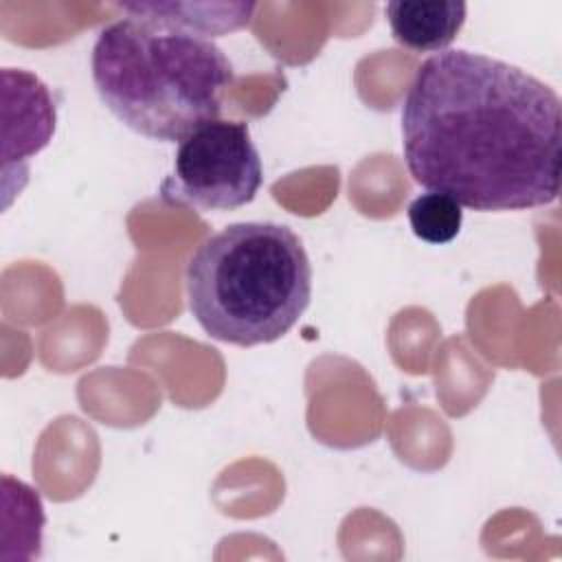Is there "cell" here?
Returning a JSON list of instances; mask_svg holds the SVG:
<instances>
[{"mask_svg":"<svg viewBox=\"0 0 562 562\" xmlns=\"http://www.w3.org/2000/svg\"><path fill=\"white\" fill-rule=\"evenodd\" d=\"M562 103L503 59L446 48L415 70L402 103L408 173L472 211L547 206L560 193Z\"/></svg>","mask_w":562,"mask_h":562,"instance_id":"cell-1","label":"cell"},{"mask_svg":"<svg viewBox=\"0 0 562 562\" xmlns=\"http://www.w3.org/2000/svg\"><path fill=\"white\" fill-rule=\"evenodd\" d=\"M92 81L103 105L140 136L180 143L220 119L235 70L206 37L121 18L92 46Z\"/></svg>","mask_w":562,"mask_h":562,"instance_id":"cell-2","label":"cell"},{"mask_svg":"<svg viewBox=\"0 0 562 562\" xmlns=\"http://www.w3.org/2000/svg\"><path fill=\"white\" fill-rule=\"evenodd\" d=\"M189 312L220 342L283 338L312 299V263L299 235L277 222H237L206 237L187 261Z\"/></svg>","mask_w":562,"mask_h":562,"instance_id":"cell-3","label":"cell"},{"mask_svg":"<svg viewBox=\"0 0 562 562\" xmlns=\"http://www.w3.org/2000/svg\"><path fill=\"white\" fill-rule=\"evenodd\" d=\"M261 182L263 167L248 123L215 119L178 143L160 198L171 206L231 211L252 202Z\"/></svg>","mask_w":562,"mask_h":562,"instance_id":"cell-4","label":"cell"},{"mask_svg":"<svg viewBox=\"0 0 562 562\" xmlns=\"http://www.w3.org/2000/svg\"><path fill=\"white\" fill-rule=\"evenodd\" d=\"M2 160L4 178L18 162L26 180L29 158L48 145L55 132V103L48 88L26 70H2Z\"/></svg>","mask_w":562,"mask_h":562,"instance_id":"cell-5","label":"cell"},{"mask_svg":"<svg viewBox=\"0 0 562 562\" xmlns=\"http://www.w3.org/2000/svg\"><path fill=\"white\" fill-rule=\"evenodd\" d=\"M465 2L457 0H393L386 22L395 42L415 53L446 50L465 22Z\"/></svg>","mask_w":562,"mask_h":562,"instance_id":"cell-6","label":"cell"},{"mask_svg":"<svg viewBox=\"0 0 562 562\" xmlns=\"http://www.w3.org/2000/svg\"><path fill=\"white\" fill-rule=\"evenodd\" d=\"M125 15L145 20L154 26L184 31L200 37H217L250 24L255 2H123Z\"/></svg>","mask_w":562,"mask_h":562,"instance_id":"cell-7","label":"cell"},{"mask_svg":"<svg viewBox=\"0 0 562 562\" xmlns=\"http://www.w3.org/2000/svg\"><path fill=\"white\" fill-rule=\"evenodd\" d=\"M408 222L422 241L448 244L452 241L463 224L461 206L443 193H422L408 206Z\"/></svg>","mask_w":562,"mask_h":562,"instance_id":"cell-8","label":"cell"}]
</instances>
